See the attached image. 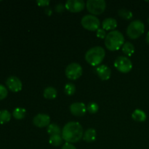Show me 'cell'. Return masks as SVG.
Wrapping results in <instances>:
<instances>
[{
    "instance_id": "cell-4",
    "label": "cell",
    "mask_w": 149,
    "mask_h": 149,
    "mask_svg": "<svg viewBox=\"0 0 149 149\" xmlns=\"http://www.w3.org/2000/svg\"><path fill=\"white\" fill-rule=\"evenodd\" d=\"M145 31L144 23L140 20H133L130 23L127 29V34L130 39H136L139 38Z\"/></svg>"
},
{
    "instance_id": "cell-32",
    "label": "cell",
    "mask_w": 149,
    "mask_h": 149,
    "mask_svg": "<svg viewBox=\"0 0 149 149\" xmlns=\"http://www.w3.org/2000/svg\"><path fill=\"white\" fill-rule=\"evenodd\" d=\"M146 41L147 43H148L149 45V31L148 32V33H147L146 37Z\"/></svg>"
},
{
    "instance_id": "cell-6",
    "label": "cell",
    "mask_w": 149,
    "mask_h": 149,
    "mask_svg": "<svg viewBox=\"0 0 149 149\" xmlns=\"http://www.w3.org/2000/svg\"><path fill=\"white\" fill-rule=\"evenodd\" d=\"M81 23L83 27L88 31H97L100 26L99 19L93 15H86L82 17Z\"/></svg>"
},
{
    "instance_id": "cell-30",
    "label": "cell",
    "mask_w": 149,
    "mask_h": 149,
    "mask_svg": "<svg viewBox=\"0 0 149 149\" xmlns=\"http://www.w3.org/2000/svg\"><path fill=\"white\" fill-rule=\"evenodd\" d=\"M61 149H77L75 146L73 145L72 143H65L63 144Z\"/></svg>"
},
{
    "instance_id": "cell-25",
    "label": "cell",
    "mask_w": 149,
    "mask_h": 149,
    "mask_svg": "<svg viewBox=\"0 0 149 149\" xmlns=\"http://www.w3.org/2000/svg\"><path fill=\"white\" fill-rule=\"evenodd\" d=\"M98 105L96 103H94V102H92V103H90L87 106V111L90 113H95L98 111Z\"/></svg>"
},
{
    "instance_id": "cell-13",
    "label": "cell",
    "mask_w": 149,
    "mask_h": 149,
    "mask_svg": "<svg viewBox=\"0 0 149 149\" xmlns=\"http://www.w3.org/2000/svg\"><path fill=\"white\" fill-rule=\"evenodd\" d=\"M95 71L100 79L106 81V80H108L110 79L111 74V71L110 68L108 67L107 65H98V67H97V68L95 69Z\"/></svg>"
},
{
    "instance_id": "cell-33",
    "label": "cell",
    "mask_w": 149,
    "mask_h": 149,
    "mask_svg": "<svg viewBox=\"0 0 149 149\" xmlns=\"http://www.w3.org/2000/svg\"><path fill=\"white\" fill-rule=\"evenodd\" d=\"M148 24H149V17H148Z\"/></svg>"
},
{
    "instance_id": "cell-23",
    "label": "cell",
    "mask_w": 149,
    "mask_h": 149,
    "mask_svg": "<svg viewBox=\"0 0 149 149\" xmlns=\"http://www.w3.org/2000/svg\"><path fill=\"white\" fill-rule=\"evenodd\" d=\"M118 13H119V15L121 17L125 19V20H130V19L132 18V15H133L132 12L127 10V9H121V10H119Z\"/></svg>"
},
{
    "instance_id": "cell-12",
    "label": "cell",
    "mask_w": 149,
    "mask_h": 149,
    "mask_svg": "<svg viewBox=\"0 0 149 149\" xmlns=\"http://www.w3.org/2000/svg\"><path fill=\"white\" fill-rule=\"evenodd\" d=\"M70 111L74 116L80 117L85 114L87 111V107L84 103L77 102V103H72L70 106Z\"/></svg>"
},
{
    "instance_id": "cell-18",
    "label": "cell",
    "mask_w": 149,
    "mask_h": 149,
    "mask_svg": "<svg viewBox=\"0 0 149 149\" xmlns=\"http://www.w3.org/2000/svg\"><path fill=\"white\" fill-rule=\"evenodd\" d=\"M122 52L127 56H132L135 52V47L131 42H127L122 46Z\"/></svg>"
},
{
    "instance_id": "cell-28",
    "label": "cell",
    "mask_w": 149,
    "mask_h": 149,
    "mask_svg": "<svg viewBox=\"0 0 149 149\" xmlns=\"http://www.w3.org/2000/svg\"><path fill=\"white\" fill-rule=\"evenodd\" d=\"M65 9V5L63 4H58L56 6H55V11H56L57 13H63V12H64Z\"/></svg>"
},
{
    "instance_id": "cell-2",
    "label": "cell",
    "mask_w": 149,
    "mask_h": 149,
    "mask_svg": "<svg viewBox=\"0 0 149 149\" xmlns=\"http://www.w3.org/2000/svg\"><path fill=\"white\" fill-rule=\"evenodd\" d=\"M125 37L119 31L113 30L106 35L105 38V46L111 51L118 50L125 43Z\"/></svg>"
},
{
    "instance_id": "cell-14",
    "label": "cell",
    "mask_w": 149,
    "mask_h": 149,
    "mask_svg": "<svg viewBox=\"0 0 149 149\" xmlns=\"http://www.w3.org/2000/svg\"><path fill=\"white\" fill-rule=\"evenodd\" d=\"M96 137H97L96 131L95 130L93 129V128L87 130L83 134V140L87 143H91L95 141L96 139Z\"/></svg>"
},
{
    "instance_id": "cell-20",
    "label": "cell",
    "mask_w": 149,
    "mask_h": 149,
    "mask_svg": "<svg viewBox=\"0 0 149 149\" xmlns=\"http://www.w3.org/2000/svg\"><path fill=\"white\" fill-rule=\"evenodd\" d=\"M47 132L49 135H61V130L58 125L55 124H50L47 127Z\"/></svg>"
},
{
    "instance_id": "cell-3",
    "label": "cell",
    "mask_w": 149,
    "mask_h": 149,
    "mask_svg": "<svg viewBox=\"0 0 149 149\" xmlns=\"http://www.w3.org/2000/svg\"><path fill=\"white\" fill-rule=\"evenodd\" d=\"M106 55V52L102 47L97 46L92 47L86 52L85 60L93 66L98 65L103 62Z\"/></svg>"
},
{
    "instance_id": "cell-7",
    "label": "cell",
    "mask_w": 149,
    "mask_h": 149,
    "mask_svg": "<svg viewBox=\"0 0 149 149\" xmlns=\"http://www.w3.org/2000/svg\"><path fill=\"white\" fill-rule=\"evenodd\" d=\"M114 66L119 72L126 74L132 70V61L127 57L119 56L114 61Z\"/></svg>"
},
{
    "instance_id": "cell-29",
    "label": "cell",
    "mask_w": 149,
    "mask_h": 149,
    "mask_svg": "<svg viewBox=\"0 0 149 149\" xmlns=\"http://www.w3.org/2000/svg\"><path fill=\"white\" fill-rule=\"evenodd\" d=\"M36 3L38 5L41 7H47L49 4V0H37Z\"/></svg>"
},
{
    "instance_id": "cell-9",
    "label": "cell",
    "mask_w": 149,
    "mask_h": 149,
    "mask_svg": "<svg viewBox=\"0 0 149 149\" xmlns=\"http://www.w3.org/2000/svg\"><path fill=\"white\" fill-rule=\"evenodd\" d=\"M85 6L86 4L82 0H68L65 4V9L71 13H79Z\"/></svg>"
},
{
    "instance_id": "cell-15",
    "label": "cell",
    "mask_w": 149,
    "mask_h": 149,
    "mask_svg": "<svg viewBox=\"0 0 149 149\" xmlns=\"http://www.w3.org/2000/svg\"><path fill=\"white\" fill-rule=\"evenodd\" d=\"M102 26L104 30H113L117 26V22H116V19L112 18V17H108L103 20Z\"/></svg>"
},
{
    "instance_id": "cell-27",
    "label": "cell",
    "mask_w": 149,
    "mask_h": 149,
    "mask_svg": "<svg viewBox=\"0 0 149 149\" xmlns=\"http://www.w3.org/2000/svg\"><path fill=\"white\" fill-rule=\"evenodd\" d=\"M96 31H97L96 35H97V37L100 38V39H104V38L106 37V31L103 29H100V28H99Z\"/></svg>"
},
{
    "instance_id": "cell-16",
    "label": "cell",
    "mask_w": 149,
    "mask_h": 149,
    "mask_svg": "<svg viewBox=\"0 0 149 149\" xmlns=\"http://www.w3.org/2000/svg\"><path fill=\"white\" fill-rule=\"evenodd\" d=\"M146 113L143 111L141 109H136L134 111V112L132 114V118L133 120L138 122H143L146 120Z\"/></svg>"
},
{
    "instance_id": "cell-26",
    "label": "cell",
    "mask_w": 149,
    "mask_h": 149,
    "mask_svg": "<svg viewBox=\"0 0 149 149\" xmlns=\"http://www.w3.org/2000/svg\"><path fill=\"white\" fill-rule=\"evenodd\" d=\"M7 89L2 84H0V100H3L7 96Z\"/></svg>"
},
{
    "instance_id": "cell-31",
    "label": "cell",
    "mask_w": 149,
    "mask_h": 149,
    "mask_svg": "<svg viewBox=\"0 0 149 149\" xmlns=\"http://www.w3.org/2000/svg\"><path fill=\"white\" fill-rule=\"evenodd\" d=\"M45 13H46V14L47 15H49V16L51 15H52V10H51L50 8H49V7H47V8L45 9Z\"/></svg>"
},
{
    "instance_id": "cell-19",
    "label": "cell",
    "mask_w": 149,
    "mask_h": 149,
    "mask_svg": "<svg viewBox=\"0 0 149 149\" xmlns=\"http://www.w3.org/2000/svg\"><path fill=\"white\" fill-rule=\"evenodd\" d=\"M63 137L61 135H53L49 137V143L53 146H60L63 144Z\"/></svg>"
},
{
    "instance_id": "cell-24",
    "label": "cell",
    "mask_w": 149,
    "mask_h": 149,
    "mask_svg": "<svg viewBox=\"0 0 149 149\" xmlns=\"http://www.w3.org/2000/svg\"><path fill=\"white\" fill-rule=\"evenodd\" d=\"M76 91V87L74 84L72 83H68L65 84V87H64V92L67 95H73L75 93Z\"/></svg>"
},
{
    "instance_id": "cell-10",
    "label": "cell",
    "mask_w": 149,
    "mask_h": 149,
    "mask_svg": "<svg viewBox=\"0 0 149 149\" xmlns=\"http://www.w3.org/2000/svg\"><path fill=\"white\" fill-rule=\"evenodd\" d=\"M6 84L9 90L14 93L20 91L22 90V87H23V84H22L20 79L15 76H11V77H8L7 79L6 80Z\"/></svg>"
},
{
    "instance_id": "cell-11",
    "label": "cell",
    "mask_w": 149,
    "mask_h": 149,
    "mask_svg": "<svg viewBox=\"0 0 149 149\" xmlns=\"http://www.w3.org/2000/svg\"><path fill=\"white\" fill-rule=\"evenodd\" d=\"M33 123L37 127H45L50 125V118L47 114L39 113L34 116L33 119Z\"/></svg>"
},
{
    "instance_id": "cell-5",
    "label": "cell",
    "mask_w": 149,
    "mask_h": 149,
    "mask_svg": "<svg viewBox=\"0 0 149 149\" xmlns=\"http://www.w3.org/2000/svg\"><path fill=\"white\" fill-rule=\"evenodd\" d=\"M87 10L93 15H100L105 11L106 3L104 0H88L86 3Z\"/></svg>"
},
{
    "instance_id": "cell-8",
    "label": "cell",
    "mask_w": 149,
    "mask_h": 149,
    "mask_svg": "<svg viewBox=\"0 0 149 149\" xmlns=\"http://www.w3.org/2000/svg\"><path fill=\"white\" fill-rule=\"evenodd\" d=\"M65 73L67 78L70 80H76L82 74V68L79 63H72L66 67Z\"/></svg>"
},
{
    "instance_id": "cell-17",
    "label": "cell",
    "mask_w": 149,
    "mask_h": 149,
    "mask_svg": "<svg viewBox=\"0 0 149 149\" xmlns=\"http://www.w3.org/2000/svg\"><path fill=\"white\" fill-rule=\"evenodd\" d=\"M44 97L46 99H49V100H52L55 99L57 97L58 95V92H57L56 89L52 87H48L44 90Z\"/></svg>"
},
{
    "instance_id": "cell-21",
    "label": "cell",
    "mask_w": 149,
    "mask_h": 149,
    "mask_svg": "<svg viewBox=\"0 0 149 149\" xmlns=\"http://www.w3.org/2000/svg\"><path fill=\"white\" fill-rule=\"evenodd\" d=\"M11 119V113L7 110L0 111V124H4L10 122Z\"/></svg>"
},
{
    "instance_id": "cell-22",
    "label": "cell",
    "mask_w": 149,
    "mask_h": 149,
    "mask_svg": "<svg viewBox=\"0 0 149 149\" xmlns=\"http://www.w3.org/2000/svg\"><path fill=\"white\" fill-rule=\"evenodd\" d=\"M26 109L23 108H16L13 112V115L16 119H22L26 116Z\"/></svg>"
},
{
    "instance_id": "cell-1",
    "label": "cell",
    "mask_w": 149,
    "mask_h": 149,
    "mask_svg": "<svg viewBox=\"0 0 149 149\" xmlns=\"http://www.w3.org/2000/svg\"><path fill=\"white\" fill-rule=\"evenodd\" d=\"M83 128L79 122H68L62 130L63 139L66 143H77L83 138Z\"/></svg>"
},
{
    "instance_id": "cell-34",
    "label": "cell",
    "mask_w": 149,
    "mask_h": 149,
    "mask_svg": "<svg viewBox=\"0 0 149 149\" xmlns=\"http://www.w3.org/2000/svg\"><path fill=\"white\" fill-rule=\"evenodd\" d=\"M147 2H149V1H147Z\"/></svg>"
}]
</instances>
